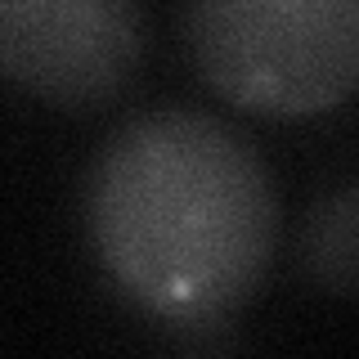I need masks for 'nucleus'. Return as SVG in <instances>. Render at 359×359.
Listing matches in <instances>:
<instances>
[{
  "mask_svg": "<svg viewBox=\"0 0 359 359\" xmlns=\"http://www.w3.org/2000/svg\"><path fill=\"white\" fill-rule=\"evenodd\" d=\"M184 41L202 81L252 117H314L359 90V0H189Z\"/></svg>",
  "mask_w": 359,
  "mask_h": 359,
  "instance_id": "nucleus-2",
  "label": "nucleus"
},
{
  "mask_svg": "<svg viewBox=\"0 0 359 359\" xmlns=\"http://www.w3.org/2000/svg\"><path fill=\"white\" fill-rule=\"evenodd\" d=\"M140 59V0H0V67L50 108L112 104L135 81Z\"/></svg>",
  "mask_w": 359,
  "mask_h": 359,
  "instance_id": "nucleus-3",
  "label": "nucleus"
},
{
  "mask_svg": "<svg viewBox=\"0 0 359 359\" xmlns=\"http://www.w3.org/2000/svg\"><path fill=\"white\" fill-rule=\"evenodd\" d=\"M86 233L135 314L175 332H216L274 265V180L229 121L153 108L121 121L90 162Z\"/></svg>",
  "mask_w": 359,
  "mask_h": 359,
  "instance_id": "nucleus-1",
  "label": "nucleus"
},
{
  "mask_svg": "<svg viewBox=\"0 0 359 359\" xmlns=\"http://www.w3.org/2000/svg\"><path fill=\"white\" fill-rule=\"evenodd\" d=\"M297 265L328 297H359V184L332 189L306 211Z\"/></svg>",
  "mask_w": 359,
  "mask_h": 359,
  "instance_id": "nucleus-4",
  "label": "nucleus"
}]
</instances>
